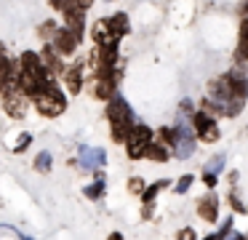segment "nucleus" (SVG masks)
<instances>
[{
  "label": "nucleus",
  "instance_id": "c756f323",
  "mask_svg": "<svg viewBox=\"0 0 248 240\" xmlns=\"http://www.w3.org/2000/svg\"><path fill=\"white\" fill-rule=\"evenodd\" d=\"M240 14H243V19H248V0H243V3H240Z\"/></svg>",
  "mask_w": 248,
  "mask_h": 240
},
{
  "label": "nucleus",
  "instance_id": "9b49d317",
  "mask_svg": "<svg viewBox=\"0 0 248 240\" xmlns=\"http://www.w3.org/2000/svg\"><path fill=\"white\" fill-rule=\"evenodd\" d=\"M104 160H107V152H104V149L80 147V163H83V168H99V165H104Z\"/></svg>",
  "mask_w": 248,
  "mask_h": 240
},
{
  "label": "nucleus",
  "instance_id": "9d476101",
  "mask_svg": "<svg viewBox=\"0 0 248 240\" xmlns=\"http://www.w3.org/2000/svg\"><path fill=\"white\" fill-rule=\"evenodd\" d=\"M83 67H86L83 59L78 64H72V67H67L64 83H67V91H70V94H80V91H83Z\"/></svg>",
  "mask_w": 248,
  "mask_h": 240
},
{
  "label": "nucleus",
  "instance_id": "f8f14e48",
  "mask_svg": "<svg viewBox=\"0 0 248 240\" xmlns=\"http://www.w3.org/2000/svg\"><path fill=\"white\" fill-rule=\"evenodd\" d=\"M227 78H230V85H232V91H235V96L240 101H246L248 99V78L240 72V69H232V72H227Z\"/></svg>",
  "mask_w": 248,
  "mask_h": 240
},
{
  "label": "nucleus",
  "instance_id": "20e7f679",
  "mask_svg": "<svg viewBox=\"0 0 248 240\" xmlns=\"http://www.w3.org/2000/svg\"><path fill=\"white\" fill-rule=\"evenodd\" d=\"M173 131H176V139H173V155L176 158H189L195 149V123H187V117H179V123L173 126Z\"/></svg>",
  "mask_w": 248,
  "mask_h": 240
},
{
  "label": "nucleus",
  "instance_id": "412c9836",
  "mask_svg": "<svg viewBox=\"0 0 248 240\" xmlns=\"http://www.w3.org/2000/svg\"><path fill=\"white\" fill-rule=\"evenodd\" d=\"M192 181H195V176H192V174H184L182 179L176 181V192H179V195H184V192H187L189 187H192Z\"/></svg>",
  "mask_w": 248,
  "mask_h": 240
},
{
  "label": "nucleus",
  "instance_id": "aec40b11",
  "mask_svg": "<svg viewBox=\"0 0 248 240\" xmlns=\"http://www.w3.org/2000/svg\"><path fill=\"white\" fill-rule=\"evenodd\" d=\"M144 190H147L144 179H139V176L128 179V192H131V195H144Z\"/></svg>",
  "mask_w": 248,
  "mask_h": 240
},
{
  "label": "nucleus",
  "instance_id": "393cba45",
  "mask_svg": "<svg viewBox=\"0 0 248 240\" xmlns=\"http://www.w3.org/2000/svg\"><path fill=\"white\" fill-rule=\"evenodd\" d=\"M30 142H32V136H30V133H22V136L16 139V144H14V152H24V149L30 147Z\"/></svg>",
  "mask_w": 248,
  "mask_h": 240
},
{
  "label": "nucleus",
  "instance_id": "4be33fe9",
  "mask_svg": "<svg viewBox=\"0 0 248 240\" xmlns=\"http://www.w3.org/2000/svg\"><path fill=\"white\" fill-rule=\"evenodd\" d=\"M173 139H176V131H173V128H168V126H163L160 128V142L168 144V147H173Z\"/></svg>",
  "mask_w": 248,
  "mask_h": 240
},
{
  "label": "nucleus",
  "instance_id": "7c9ffc66",
  "mask_svg": "<svg viewBox=\"0 0 248 240\" xmlns=\"http://www.w3.org/2000/svg\"><path fill=\"white\" fill-rule=\"evenodd\" d=\"M107 240H123V235H120V232H112V235H109Z\"/></svg>",
  "mask_w": 248,
  "mask_h": 240
},
{
  "label": "nucleus",
  "instance_id": "4468645a",
  "mask_svg": "<svg viewBox=\"0 0 248 240\" xmlns=\"http://www.w3.org/2000/svg\"><path fill=\"white\" fill-rule=\"evenodd\" d=\"M235 59L240 67H248V19H243V24H240V40H237Z\"/></svg>",
  "mask_w": 248,
  "mask_h": 240
},
{
  "label": "nucleus",
  "instance_id": "bb28decb",
  "mask_svg": "<svg viewBox=\"0 0 248 240\" xmlns=\"http://www.w3.org/2000/svg\"><path fill=\"white\" fill-rule=\"evenodd\" d=\"M216 176H219V174H214V171H205V174H203L205 187H216Z\"/></svg>",
  "mask_w": 248,
  "mask_h": 240
},
{
  "label": "nucleus",
  "instance_id": "a878e982",
  "mask_svg": "<svg viewBox=\"0 0 248 240\" xmlns=\"http://www.w3.org/2000/svg\"><path fill=\"white\" fill-rule=\"evenodd\" d=\"M75 3H78V0H51V5H54L56 11H62V14H64L67 8H72Z\"/></svg>",
  "mask_w": 248,
  "mask_h": 240
},
{
  "label": "nucleus",
  "instance_id": "39448f33",
  "mask_svg": "<svg viewBox=\"0 0 248 240\" xmlns=\"http://www.w3.org/2000/svg\"><path fill=\"white\" fill-rule=\"evenodd\" d=\"M150 144H152V131H150V126H144V123H136L134 131L128 133V142H125V147H128V158H131V160L147 158V149H150Z\"/></svg>",
  "mask_w": 248,
  "mask_h": 240
},
{
  "label": "nucleus",
  "instance_id": "ddd939ff",
  "mask_svg": "<svg viewBox=\"0 0 248 240\" xmlns=\"http://www.w3.org/2000/svg\"><path fill=\"white\" fill-rule=\"evenodd\" d=\"M40 56H43V64L48 67V72H54V75H64V72H67V69L62 67V62H59V56H62V53L56 51L54 46H46Z\"/></svg>",
  "mask_w": 248,
  "mask_h": 240
},
{
  "label": "nucleus",
  "instance_id": "423d86ee",
  "mask_svg": "<svg viewBox=\"0 0 248 240\" xmlns=\"http://www.w3.org/2000/svg\"><path fill=\"white\" fill-rule=\"evenodd\" d=\"M192 123H195V131H198V136L203 139L205 144H214L216 139H219V128H216L211 112H205V110L195 112V115H192Z\"/></svg>",
  "mask_w": 248,
  "mask_h": 240
},
{
  "label": "nucleus",
  "instance_id": "a211bd4d",
  "mask_svg": "<svg viewBox=\"0 0 248 240\" xmlns=\"http://www.w3.org/2000/svg\"><path fill=\"white\" fill-rule=\"evenodd\" d=\"M163 187H168V179H160V181H155V184H150L144 190V195H141V200H144V206H152V200H155V195L163 190Z\"/></svg>",
  "mask_w": 248,
  "mask_h": 240
},
{
  "label": "nucleus",
  "instance_id": "473e14b6",
  "mask_svg": "<svg viewBox=\"0 0 248 240\" xmlns=\"http://www.w3.org/2000/svg\"><path fill=\"white\" fill-rule=\"evenodd\" d=\"M24 240H32V238H24Z\"/></svg>",
  "mask_w": 248,
  "mask_h": 240
},
{
  "label": "nucleus",
  "instance_id": "f257e3e1",
  "mask_svg": "<svg viewBox=\"0 0 248 240\" xmlns=\"http://www.w3.org/2000/svg\"><path fill=\"white\" fill-rule=\"evenodd\" d=\"M107 120H109V131H112V139L118 144L128 142V133L134 131V112H131L128 101L123 96L115 94L112 99L107 101Z\"/></svg>",
  "mask_w": 248,
  "mask_h": 240
},
{
  "label": "nucleus",
  "instance_id": "6ab92c4d",
  "mask_svg": "<svg viewBox=\"0 0 248 240\" xmlns=\"http://www.w3.org/2000/svg\"><path fill=\"white\" fill-rule=\"evenodd\" d=\"M35 171H40V174H48L51 171V152H40L38 158H35Z\"/></svg>",
  "mask_w": 248,
  "mask_h": 240
},
{
  "label": "nucleus",
  "instance_id": "5701e85b",
  "mask_svg": "<svg viewBox=\"0 0 248 240\" xmlns=\"http://www.w3.org/2000/svg\"><path fill=\"white\" fill-rule=\"evenodd\" d=\"M221 168H224V155H216V158H211L208 165H205V171H214V174H219Z\"/></svg>",
  "mask_w": 248,
  "mask_h": 240
},
{
  "label": "nucleus",
  "instance_id": "2f4dec72",
  "mask_svg": "<svg viewBox=\"0 0 248 240\" xmlns=\"http://www.w3.org/2000/svg\"><path fill=\"white\" fill-rule=\"evenodd\" d=\"M78 3H80L83 8H91V3H93V0H78Z\"/></svg>",
  "mask_w": 248,
  "mask_h": 240
},
{
  "label": "nucleus",
  "instance_id": "c85d7f7f",
  "mask_svg": "<svg viewBox=\"0 0 248 240\" xmlns=\"http://www.w3.org/2000/svg\"><path fill=\"white\" fill-rule=\"evenodd\" d=\"M179 240H195V229L184 227V229H182V235H179Z\"/></svg>",
  "mask_w": 248,
  "mask_h": 240
},
{
  "label": "nucleus",
  "instance_id": "cd10ccee",
  "mask_svg": "<svg viewBox=\"0 0 248 240\" xmlns=\"http://www.w3.org/2000/svg\"><path fill=\"white\" fill-rule=\"evenodd\" d=\"M230 203H232V208H235V211H246V208H243V203H240V197H237L235 192L230 195Z\"/></svg>",
  "mask_w": 248,
  "mask_h": 240
},
{
  "label": "nucleus",
  "instance_id": "dca6fc26",
  "mask_svg": "<svg viewBox=\"0 0 248 240\" xmlns=\"http://www.w3.org/2000/svg\"><path fill=\"white\" fill-rule=\"evenodd\" d=\"M102 195H104V174H102V171H96V181L86 187V197H88V200H99Z\"/></svg>",
  "mask_w": 248,
  "mask_h": 240
},
{
  "label": "nucleus",
  "instance_id": "0eeeda50",
  "mask_svg": "<svg viewBox=\"0 0 248 240\" xmlns=\"http://www.w3.org/2000/svg\"><path fill=\"white\" fill-rule=\"evenodd\" d=\"M78 43H80V35H75V32L70 30V27H64V30H59V32L54 35L51 46H54L56 51L62 53V56H70V53L78 48Z\"/></svg>",
  "mask_w": 248,
  "mask_h": 240
},
{
  "label": "nucleus",
  "instance_id": "b1692460",
  "mask_svg": "<svg viewBox=\"0 0 248 240\" xmlns=\"http://www.w3.org/2000/svg\"><path fill=\"white\" fill-rule=\"evenodd\" d=\"M56 32H59V30H56V27L51 24V21H46V24L40 27V40H43V37H46V40H54Z\"/></svg>",
  "mask_w": 248,
  "mask_h": 240
},
{
  "label": "nucleus",
  "instance_id": "6e6552de",
  "mask_svg": "<svg viewBox=\"0 0 248 240\" xmlns=\"http://www.w3.org/2000/svg\"><path fill=\"white\" fill-rule=\"evenodd\" d=\"M91 37L96 40V46H118V32L112 30V24H109V19H102V21H96L93 24V30H91Z\"/></svg>",
  "mask_w": 248,
  "mask_h": 240
},
{
  "label": "nucleus",
  "instance_id": "f03ea898",
  "mask_svg": "<svg viewBox=\"0 0 248 240\" xmlns=\"http://www.w3.org/2000/svg\"><path fill=\"white\" fill-rule=\"evenodd\" d=\"M35 107H38V112L46 117H59L62 112L67 110V101H64V94L59 91V85L51 83L46 91H40V94L35 96Z\"/></svg>",
  "mask_w": 248,
  "mask_h": 240
},
{
  "label": "nucleus",
  "instance_id": "f3484780",
  "mask_svg": "<svg viewBox=\"0 0 248 240\" xmlns=\"http://www.w3.org/2000/svg\"><path fill=\"white\" fill-rule=\"evenodd\" d=\"M109 24H112V30L118 32V37H125V35H128V30H131L128 16H125V14H115V16H109Z\"/></svg>",
  "mask_w": 248,
  "mask_h": 240
},
{
  "label": "nucleus",
  "instance_id": "72a5a7b5",
  "mask_svg": "<svg viewBox=\"0 0 248 240\" xmlns=\"http://www.w3.org/2000/svg\"><path fill=\"white\" fill-rule=\"evenodd\" d=\"M243 240H248V238H243Z\"/></svg>",
  "mask_w": 248,
  "mask_h": 240
},
{
  "label": "nucleus",
  "instance_id": "1a4fd4ad",
  "mask_svg": "<svg viewBox=\"0 0 248 240\" xmlns=\"http://www.w3.org/2000/svg\"><path fill=\"white\" fill-rule=\"evenodd\" d=\"M198 213L205 222H216V216H219V197H216L214 192H205L198 200Z\"/></svg>",
  "mask_w": 248,
  "mask_h": 240
},
{
  "label": "nucleus",
  "instance_id": "7ed1b4c3",
  "mask_svg": "<svg viewBox=\"0 0 248 240\" xmlns=\"http://www.w3.org/2000/svg\"><path fill=\"white\" fill-rule=\"evenodd\" d=\"M27 99L30 94L22 88V83H3V107L14 120L27 115V107H30Z\"/></svg>",
  "mask_w": 248,
  "mask_h": 240
},
{
  "label": "nucleus",
  "instance_id": "2eb2a0df",
  "mask_svg": "<svg viewBox=\"0 0 248 240\" xmlns=\"http://www.w3.org/2000/svg\"><path fill=\"white\" fill-rule=\"evenodd\" d=\"M147 158H150V160H157V163H166V160H168V144L152 142L150 149H147Z\"/></svg>",
  "mask_w": 248,
  "mask_h": 240
}]
</instances>
